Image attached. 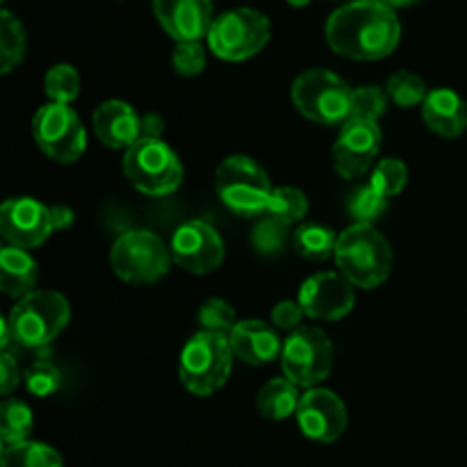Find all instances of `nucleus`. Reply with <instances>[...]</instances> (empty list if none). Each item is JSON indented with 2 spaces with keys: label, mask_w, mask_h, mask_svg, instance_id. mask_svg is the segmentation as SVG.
<instances>
[{
  "label": "nucleus",
  "mask_w": 467,
  "mask_h": 467,
  "mask_svg": "<svg viewBox=\"0 0 467 467\" xmlns=\"http://www.w3.org/2000/svg\"><path fill=\"white\" fill-rule=\"evenodd\" d=\"M381 3H386L388 7H392V9H400V7H410V5H418V3H422V0H381Z\"/></svg>",
  "instance_id": "41"
},
{
  "label": "nucleus",
  "mask_w": 467,
  "mask_h": 467,
  "mask_svg": "<svg viewBox=\"0 0 467 467\" xmlns=\"http://www.w3.org/2000/svg\"><path fill=\"white\" fill-rule=\"evenodd\" d=\"M306 317L299 301H281L272 310V324L281 331H295L301 327V319Z\"/></svg>",
  "instance_id": "37"
},
{
  "label": "nucleus",
  "mask_w": 467,
  "mask_h": 467,
  "mask_svg": "<svg viewBox=\"0 0 467 467\" xmlns=\"http://www.w3.org/2000/svg\"><path fill=\"white\" fill-rule=\"evenodd\" d=\"M299 401H301L299 386L292 383L287 377L267 381L263 388H260L258 397H255V404H258L260 415L267 420H274V422H283V420L296 415Z\"/></svg>",
  "instance_id": "22"
},
{
  "label": "nucleus",
  "mask_w": 467,
  "mask_h": 467,
  "mask_svg": "<svg viewBox=\"0 0 467 467\" xmlns=\"http://www.w3.org/2000/svg\"><path fill=\"white\" fill-rule=\"evenodd\" d=\"M386 91H388V99H390L392 103L406 109L424 105V100H427L429 96L427 82L410 71L392 73L386 82Z\"/></svg>",
  "instance_id": "27"
},
{
  "label": "nucleus",
  "mask_w": 467,
  "mask_h": 467,
  "mask_svg": "<svg viewBox=\"0 0 467 467\" xmlns=\"http://www.w3.org/2000/svg\"><path fill=\"white\" fill-rule=\"evenodd\" d=\"M44 89L55 103L71 105L80 96V73L71 64H55L46 73Z\"/></svg>",
  "instance_id": "30"
},
{
  "label": "nucleus",
  "mask_w": 467,
  "mask_h": 467,
  "mask_svg": "<svg viewBox=\"0 0 467 467\" xmlns=\"http://www.w3.org/2000/svg\"><path fill=\"white\" fill-rule=\"evenodd\" d=\"M94 132L109 149L128 150L144 137L141 114L126 100H105L94 112Z\"/></svg>",
  "instance_id": "18"
},
{
  "label": "nucleus",
  "mask_w": 467,
  "mask_h": 467,
  "mask_svg": "<svg viewBox=\"0 0 467 467\" xmlns=\"http://www.w3.org/2000/svg\"><path fill=\"white\" fill-rule=\"evenodd\" d=\"M267 171L249 155H231L217 169V194L237 217H260L272 201Z\"/></svg>",
  "instance_id": "7"
},
{
  "label": "nucleus",
  "mask_w": 467,
  "mask_h": 467,
  "mask_svg": "<svg viewBox=\"0 0 467 467\" xmlns=\"http://www.w3.org/2000/svg\"><path fill=\"white\" fill-rule=\"evenodd\" d=\"M381 128L372 119L351 117L340 126L333 144V167L342 178H358L369 171L381 149Z\"/></svg>",
  "instance_id": "13"
},
{
  "label": "nucleus",
  "mask_w": 467,
  "mask_h": 467,
  "mask_svg": "<svg viewBox=\"0 0 467 467\" xmlns=\"http://www.w3.org/2000/svg\"><path fill=\"white\" fill-rule=\"evenodd\" d=\"M23 381H26V388L30 395L50 397L53 392L59 390V386H62V372H59L57 365L50 363V360H36V363H32L30 368L26 369Z\"/></svg>",
  "instance_id": "33"
},
{
  "label": "nucleus",
  "mask_w": 467,
  "mask_h": 467,
  "mask_svg": "<svg viewBox=\"0 0 467 467\" xmlns=\"http://www.w3.org/2000/svg\"><path fill=\"white\" fill-rule=\"evenodd\" d=\"M269 36H272V23L263 12L235 7L214 16L205 41L219 59L244 62L267 46Z\"/></svg>",
  "instance_id": "8"
},
{
  "label": "nucleus",
  "mask_w": 467,
  "mask_h": 467,
  "mask_svg": "<svg viewBox=\"0 0 467 467\" xmlns=\"http://www.w3.org/2000/svg\"><path fill=\"white\" fill-rule=\"evenodd\" d=\"M283 377L299 388H315L327 381L333 369V345L317 327H299L283 342Z\"/></svg>",
  "instance_id": "11"
},
{
  "label": "nucleus",
  "mask_w": 467,
  "mask_h": 467,
  "mask_svg": "<svg viewBox=\"0 0 467 467\" xmlns=\"http://www.w3.org/2000/svg\"><path fill=\"white\" fill-rule=\"evenodd\" d=\"M324 35L340 57L377 62L395 53L401 39V23L395 9L381 0H354L328 16Z\"/></svg>",
  "instance_id": "1"
},
{
  "label": "nucleus",
  "mask_w": 467,
  "mask_h": 467,
  "mask_svg": "<svg viewBox=\"0 0 467 467\" xmlns=\"http://www.w3.org/2000/svg\"><path fill=\"white\" fill-rule=\"evenodd\" d=\"M141 130H144V137H162L164 119L155 112L141 114Z\"/></svg>",
  "instance_id": "40"
},
{
  "label": "nucleus",
  "mask_w": 467,
  "mask_h": 467,
  "mask_svg": "<svg viewBox=\"0 0 467 467\" xmlns=\"http://www.w3.org/2000/svg\"><path fill=\"white\" fill-rule=\"evenodd\" d=\"M199 322L203 327V331H214V333H231L235 327V310L228 301L223 299H208L199 310Z\"/></svg>",
  "instance_id": "36"
},
{
  "label": "nucleus",
  "mask_w": 467,
  "mask_h": 467,
  "mask_svg": "<svg viewBox=\"0 0 467 467\" xmlns=\"http://www.w3.org/2000/svg\"><path fill=\"white\" fill-rule=\"evenodd\" d=\"M50 222H53V231H67L76 222V213L68 205H50Z\"/></svg>",
  "instance_id": "39"
},
{
  "label": "nucleus",
  "mask_w": 467,
  "mask_h": 467,
  "mask_svg": "<svg viewBox=\"0 0 467 467\" xmlns=\"http://www.w3.org/2000/svg\"><path fill=\"white\" fill-rule=\"evenodd\" d=\"M369 182H372L381 194L392 199V196L404 192L406 182H409V167L397 158H383L379 160L377 167H374L372 181Z\"/></svg>",
  "instance_id": "32"
},
{
  "label": "nucleus",
  "mask_w": 467,
  "mask_h": 467,
  "mask_svg": "<svg viewBox=\"0 0 467 467\" xmlns=\"http://www.w3.org/2000/svg\"><path fill=\"white\" fill-rule=\"evenodd\" d=\"M308 213V196L299 190V187H274L272 201L267 205V214L281 219L283 223H296L306 217Z\"/></svg>",
  "instance_id": "28"
},
{
  "label": "nucleus",
  "mask_w": 467,
  "mask_h": 467,
  "mask_svg": "<svg viewBox=\"0 0 467 467\" xmlns=\"http://www.w3.org/2000/svg\"><path fill=\"white\" fill-rule=\"evenodd\" d=\"M0 467H64L62 456L46 442L23 441L3 445Z\"/></svg>",
  "instance_id": "23"
},
{
  "label": "nucleus",
  "mask_w": 467,
  "mask_h": 467,
  "mask_svg": "<svg viewBox=\"0 0 467 467\" xmlns=\"http://www.w3.org/2000/svg\"><path fill=\"white\" fill-rule=\"evenodd\" d=\"M233 347L226 333L199 331L181 354V383L196 397H210L226 386L233 369Z\"/></svg>",
  "instance_id": "3"
},
{
  "label": "nucleus",
  "mask_w": 467,
  "mask_h": 467,
  "mask_svg": "<svg viewBox=\"0 0 467 467\" xmlns=\"http://www.w3.org/2000/svg\"><path fill=\"white\" fill-rule=\"evenodd\" d=\"M32 418L30 406L18 400H5L0 406V441L3 445H14V442L30 441Z\"/></svg>",
  "instance_id": "26"
},
{
  "label": "nucleus",
  "mask_w": 467,
  "mask_h": 467,
  "mask_svg": "<svg viewBox=\"0 0 467 467\" xmlns=\"http://www.w3.org/2000/svg\"><path fill=\"white\" fill-rule=\"evenodd\" d=\"M26 55V30L12 12H0V71L9 73Z\"/></svg>",
  "instance_id": "25"
},
{
  "label": "nucleus",
  "mask_w": 467,
  "mask_h": 467,
  "mask_svg": "<svg viewBox=\"0 0 467 467\" xmlns=\"http://www.w3.org/2000/svg\"><path fill=\"white\" fill-rule=\"evenodd\" d=\"M388 201L390 199L369 182V185H363L351 192L349 199H347V210H349L356 223H374L388 210Z\"/></svg>",
  "instance_id": "29"
},
{
  "label": "nucleus",
  "mask_w": 467,
  "mask_h": 467,
  "mask_svg": "<svg viewBox=\"0 0 467 467\" xmlns=\"http://www.w3.org/2000/svg\"><path fill=\"white\" fill-rule=\"evenodd\" d=\"M354 283L347 281L340 272H322L306 278L296 301L304 308L306 317L337 322L354 310Z\"/></svg>",
  "instance_id": "16"
},
{
  "label": "nucleus",
  "mask_w": 467,
  "mask_h": 467,
  "mask_svg": "<svg viewBox=\"0 0 467 467\" xmlns=\"http://www.w3.org/2000/svg\"><path fill=\"white\" fill-rule=\"evenodd\" d=\"M292 103L319 126H342L351 119L354 89L328 68H308L292 82Z\"/></svg>",
  "instance_id": "5"
},
{
  "label": "nucleus",
  "mask_w": 467,
  "mask_h": 467,
  "mask_svg": "<svg viewBox=\"0 0 467 467\" xmlns=\"http://www.w3.org/2000/svg\"><path fill=\"white\" fill-rule=\"evenodd\" d=\"M39 265L27 254V249L7 244L0 251V287L12 299L30 295L36 290Z\"/></svg>",
  "instance_id": "21"
},
{
  "label": "nucleus",
  "mask_w": 467,
  "mask_h": 467,
  "mask_svg": "<svg viewBox=\"0 0 467 467\" xmlns=\"http://www.w3.org/2000/svg\"><path fill=\"white\" fill-rule=\"evenodd\" d=\"M71 319V306L67 296L53 290H35L21 296L9 313L14 342L26 349H39L50 345L67 328Z\"/></svg>",
  "instance_id": "6"
},
{
  "label": "nucleus",
  "mask_w": 467,
  "mask_h": 467,
  "mask_svg": "<svg viewBox=\"0 0 467 467\" xmlns=\"http://www.w3.org/2000/svg\"><path fill=\"white\" fill-rule=\"evenodd\" d=\"M205 62H208V57H205V48L201 41H176V48L171 53V64L178 76H199V73H203Z\"/></svg>",
  "instance_id": "35"
},
{
  "label": "nucleus",
  "mask_w": 467,
  "mask_h": 467,
  "mask_svg": "<svg viewBox=\"0 0 467 467\" xmlns=\"http://www.w3.org/2000/svg\"><path fill=\"white\" fill-rule=\"evenodd\" d=\"M285 3L292 7H306V5H310V0H285Z\"/></svg>",
  "instance_id": "42"
},
{
  "label": "nucleus",
  "mask_w": 467,
  "mask_h": 467,
  "mask_svg": "<svg viewBox=\"0 0 467 467\" xmlns=\"http://www.w3.org/2000/svg\"><path fill=\"white\" fill-rule=\"evenodd\" d=\"M123 173L146 196H169L181 187L185 169L176 150L162 137H141L123 155Z\"/></svg>",
  "instance_id": "4"
},
{
  "label": "nucleus",
  "mask_w": 467,
  "mask_h": 467,
  "mask_svg": "<svg viewBox=\"0 0 467 467\" xmlns=\"http://www.w3.org/2000/svg\"><path fill=\"white\" fill-rule=\"evenodd\" d=\"M337 272L363 290H374L388 281L392 272L390 242L374 228V223H351L337 235Z\"/></svg>",
  "instance_id": "2"
},
{
  "label": "nucleus",
  "mask_w": 467,
  "mask_h": 467,
  "mask_svg": "<svg viewBox=\"0 0 467 467\" xmlns=\"http://www.w3.org/2000/svg\"><path fill=\"white\" fill-rule=\"evenodd\" d=\"M169 249H171L173 263L196 276L213 274L214 269L222 267L223 255H226L222 235L213 223L203 222V219H190L178 226Z\"/></svg>",
  "instance_id": "12"
},
{
  "label": "nucleus",
  "mask_w": 467,
  "mask_h": 467,
  "mask_svg": "<svg viewBox=\"0 0 467 467\" xmlns=\"http://www.w3.org/2000/svg\"><path fill=\"white\" fill-rule=\"evenodd\" d=\"M53 233L50 208L30 196H14L0 208V235L7 244L36 249Z\"/></svg>",
  "instance_id": "15"
},
{
  "label": "nucleus",
  "mask_w": 467,
  "mask_h": 467,
  "mask_svg": "<svg viewBox=\"0 0 467 467\" xmlns=\"http://www.w3.org/2000/svg\"><path fill=\"white\" fill-rule=\"evenodd\" d=\"M171 249L150 231H128L117 237L109 251V263L121 281L132 285H153L167 276Z\"/></svg>",
  "instance_id": "9"
},
{
  "label": "nucleus",
  "mask_w": 467,
  "mask_h": 467,
  "mask_svg": "<svg viewBox=\"0 0 467 467\" xmlns=\"http://www.w3.org/2000/svg\"><path fill=\"white\" fill-rule=\"evenodd\" d=\"M296 422L306 438L322 445H331L349 424V413L340 397L327 388H306L296 409Z\"/></svg>",
  "instance_id": "14"
},
{
  "label": "nucleus",
  "mask_w": 467,
  "mask_h": 467,
  "mask_svg": "<svg viewBox=\"0 0 467 467\" xmlns=\"http://www.w3.org/2000/svg\"><path fill=\"white\" fill-rule=\"evenodd\" d=\"M162 30L176 41H201L214 21L213 0H153Z\"/></svg>",
  "instance_id": "17"
},
{
  "label": "nucleus",
  "mask_w": 467,
  "mask_h": 467,
  "mask_svg": "<svg viewBox=\"0 0 467 467\" xmlns=\"http://www.w3.org/2000/svg\"><path fill=\"white\" fill-rule=\"evenodd\" d=\"M255 251L260 255H278L285 249L287 242V223H283L281 219L272 217V214H260L258 222H255L254 235H251Z\"/></svg>",
  "instance_id": "31"
},
{
  "label": "nucleus",
  "mask_w": 467,
  "mask_h": 467,
  "mask_svg": "<svg viewBox=\"0 0 467 467\" xmlns=\"http://www.w3.org/2000/svg\"><path fill=\"white\" fill-rule=\"evenodd\" d=\"M422 119L431 132L454 140L467 130V103L454 89L438 87L424 100Z\"/></svg>",
  "instance_id": "20"
},
{
  "label": "nucleus",
  "mask_w": 467,
  "mask_h": 467,
  "mask_svg": "<svg viewBox=\"0 0 467 467\" xmlns=\"http://www.w3.org/2000/svg\"><path fill=\"white\" fill-rule=\"evenodd\" d=\"M292 244H295V251L301 258L322 263V260H328L336 254L337 235L331 228L322 226V223H304L292 235Z\"/></svg>",
  "instance_id": "24"
},
{
  "label": "nucleus",
  "mask_w": 467,
  "mask_h": 467,
  "mask_svg": "<svg viewBox=\"0 0 467 467\" xmlns=\"http://www.w3.org/2000/svg\"><path fill=\"white\" fill-rule=\"evenodd\" d=\"M388 100H390L388 99V91L381 89V87H377V85L356 87L354 105H351V117L372 119V121H379V119L386 114Z\"/></svg>",
  "instance_id": "34"
},
{
  "label": "nucleus",
  "mask_w": 467,
  "mask_h": 467,
  "mask_svg": "<svg viewBox=\"0 0 467 467\" xmlns=\"http://www.w3.org/2000/svg\"><path fill=\"white\" fill-rule=\"evenodd\" d=\"M32 137L46 158L73 164L87 150V130L76 109L67 103L41 105L32 117Z\"/></svg>",
  "instance_id": "10"
},
{
  "label": "nucleus",
  "mask_w": 467,
  "mask_h": 467,
  "mask_svg": "<svg viewBox=\"0 0 467 467\" xmlns=\"http://www.w3.org/2000/svg\"><path fill=\"white\" fill-rule=\"evenodd\" d=\"M21 381V372H18V363L14 360V356H9L7 351H3L0 356V392L5 397L14 390Z\"/></svg>",
  "instance_id": "38"
},
{
  "label": "nucleus",
  "mask_w": 467,
  "mask_h": 467,
  "mask_svg": "<svg viewBox=\"0 0 467 467\" xmlns=\"http://www.w3.org/2000/svg\"><path fill=\"white\" fill-rule=\"evenodd\" d=\"M233 354L246 365H269L283 354V342L276 327L260 319H242L228 333Z\"/></svg>",
  "instance_id": "19"
}]
</instances>
